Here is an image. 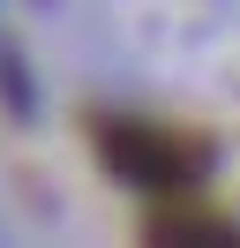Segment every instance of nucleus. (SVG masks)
<instances>
[{
  "label": "nucleus",
  "mask_w": 240,
  "mask_h": 248,
  "mask_svg": "<svg viewBox=\"0 0 240 248\" xmlns=\"http://www.w3.org/2000/svg\"><path fill=\"white\" fill-rule=\"evenodd\" d=\"M105 151H113V166L128 173V181H143V188H180L188 166H195V151H188L180 136H158V128H143V121L113 128Z\"/></svg>",
  "instance_id": "nucleus-1"
},
{
  "label": "nucleus",
  "mask_w": 240,
  "mask_h": 248,
  "mask_svg": "<svg viewBox=\"0 0 240 248\" xmlns=\"http://www.w3.org/2000/svg\"><path fill=\"white\" fill-rule=\"evenodd\" d=\"M150 248H240V233L225 218H203V211H165L150 226Z\"/></svg>",
  "instance_id": "nucleus-2"
}]
</instances>
